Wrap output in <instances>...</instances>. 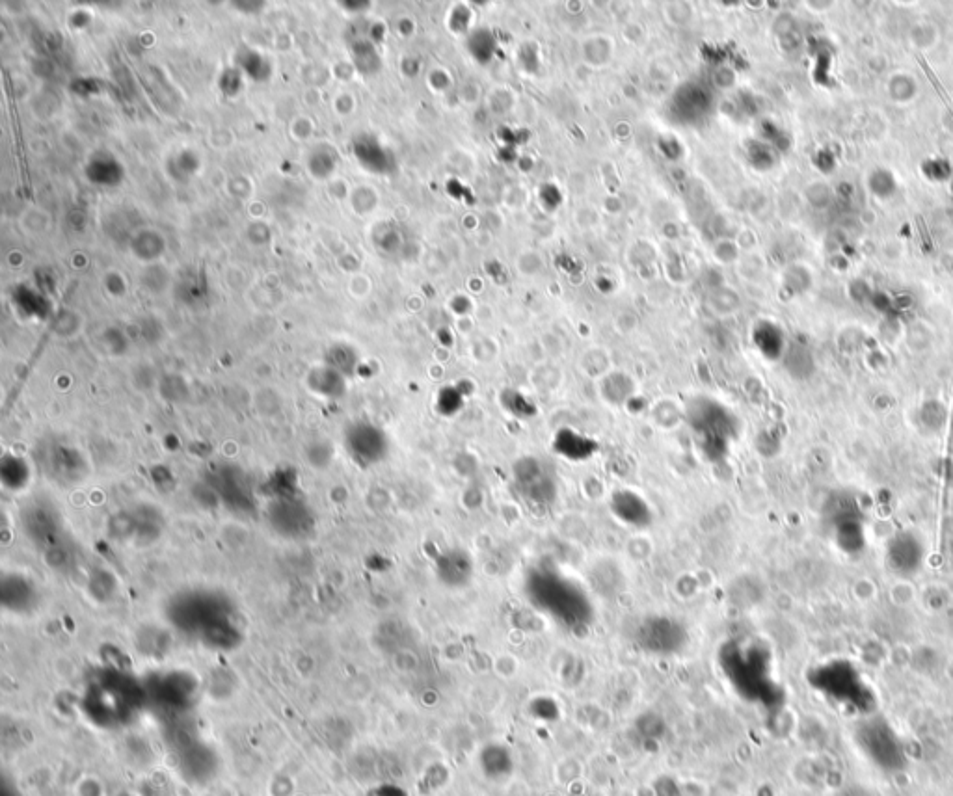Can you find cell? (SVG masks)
Masks as SVG:
<instances>
[{
	"label": "cell",
	"instance_id": "obj_2",
	"mask_svg": "<svg viewBox=\"0 0 953 796\" xmlns=\"http://www.w3.org/2000/svg\"><path fill=\"white\" fill-rule=\"evenodd\" d=\"M864 756L886 772H896L907 765L905 750L898 733L883 718H866L855 731Z\"/></svg>",
	"mask_w": 953,
	"mask_h": 796
},
{
	"label": "cell",
	"instance_id": "obj_4",
	"mask_svg": "<svg viewBox=\"0 0 953 796\" xmlns=\"http://www.w3.org/2000/svg\"><path fill=\"white\" fill-rule=\"evenodd\" d=\"M926 562V544L920 534L901 531L886 545V564L898 577H914Z\"/></svg>",
	"mask_w": 953,
	"mask_h": 796
},
{
	"label": "cell",
	"instance_id": "obj_3",
	"mask_svg": "<svg viewBox=\"0 0 953 796\" xmlns=\"http://www.w3.org/2000/svg\"><path fill=\"white\" fill-rule=\"evenodd\" d=\"M827 521L834 542L846 555H859L866 547V527L857 501L851 495H834L827 503Z\"/></svg>",
	"mask_w": 953,
	"mask_h": 796
},
{
	"label": "cell",
	"instance_id": "obj_5",
	"mask_svg": "<svg viewBox=\"0 0 953 796\" xmlns=\"http://www.w3.org/2000/svg\"><path fill=\"white\" fill-rule=\"evenodd\" d=\"M940 557L944 566H953V410L940 499Z\"/></svg>",
	"mask_w": 953,
	"mask_h": 796
},
{
	"label": "cell",
	"instance_id": "obj_1",
	"mask_svg": "<svg viewBox=\"0 0 953 796\" xmlns=\"http://www.w3.org/2000/svg\"><path fill=\"white\" fill-rule=\"evenodd\" d=\"M812 683L834 704L846 705L860 713H870L875 698L859 670L847 661H831L819 666Z\"/></svg>",
	"mask_w": 953,
	"mask_h": 796
}]
</instances>
